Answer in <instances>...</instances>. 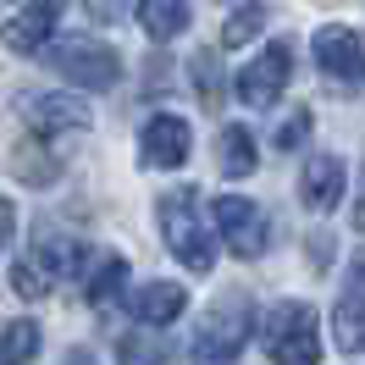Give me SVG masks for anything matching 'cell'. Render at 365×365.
Here are the masks:
<instances>
[{"instance_id": "52a82bcc", "label": "cell", "mask_w": 365, "mask_h": 365, "mask_svg": "<svg viewBox=\"0 0 365 365\" xmlns=\"http://www.w3.org/2000/svg\"><path fill=\"white\" fill-rule=\"evenodd\" d=\"M194 155V133H188V122L172 111H160L144 122V133H138V160L144 166H160V172H172L182 160Z\"/></svg>"}, {"instance_id": "44dd1931", "label": "cell", "mask_w": 365, "mask_h": 365, "mask_svg": "<svg viewBox=\"0 0 365 365\" xmlns=\"http://www.w3.org/2000/svg\"><path fill=\"white\" fill-rule=\"evenodd\" d=\"M188 67H194V83H200V100H205L210 111H216V106H222V61H216V50H200V56H194Z\"/></svg>"}, {"instance_id": "e0dca14e", "label": "cell", "mask_w": 365, "mask_h": 365, "mask_svg": "<svg viewBox=\"0 0 365 365\" xmlns=\"http://www.w3.org/2000/svg\"><path fill=\"white\" fill-rule=\"evenodd\" d=\"M83 282H89V288H83V294H89V304H100V310H106V304H111V299H122V288H128V260H122V255H106V260H100Z\"/></svg>"}, {"instance_id": "7c38bea8", "label": "cell", "mask_w": 365, "mask_h": 365, "mask_svg": "<svg viewBox=\"0 0 365 365\" xmlns=\"http://www.w3.org/2000/svg\"><path fill=\"white\" fill-rule=\"evenodd\" d=\"M299 200L310 210H332L343 200V160L338 155H310L304 178H299Z\"/></svg>"}, {"instance_id": "603a6c76", "label": "cell", "mask_w": 365, "mask_h": 365, "mask_svg": "<svg viewBox=\"0 0 365 365\" xmlns=\"http://www.w3.org/2000/svg\"><path fill=\"white\" fill-rule=\"evenodd\" d=\"M310 122H316L310 111H294L288 122H282V133H277V150H294V144H304V133H310Z\"/></svg>"}, {"instance_id": "5bb4252c", "label": "cell", "mask_w": 365, "mask_h": 365, "mask_svg": "<svg viewBox=\"0 0 365 365\" xmlns=\"http://www.w3.org/2000/svg\"><path fill=\"white\" fill-rule=\"evenodd\" d=\"M216 160H222V178H250L255 166H260V155H255V133L250 128H238V122H227L222 128V138H216Z\"/></svg>"}, {"instance_id": "d4e9b609", "label": "cell", "mask_w": 365, "mask_h": 365, "mask_svg": "<svg viewBox=\"0 0 365 365\" xmlns=\"http://www.w3.org/2000/svg\"><path fill=\"white\" fill-rule=\"evenodd\" d=\"M304 255H310V266H327V260H332V232H316Z\"/></svg>"}, {"instance_id": "6da1fadb", "label": "cell", "mask_w": 365, "mask_h": 365, "mask_svg": "<svg viewBox=\"0 0 365 365\" xmlns=\"http://www.w3.org/2000/svg\"><path fill=\"white\" fill-rule=\"evenodd\" d=\"M160 238H166V250L178 255L188 272H210L216 266V238H210L205 216H200V188H172V194H160Z\"/></svg>"}, {"instance_id": "5b68a950", "label": "cell", "mask_w": 365, "mask_h": 365, "mask_svg": "<svg viewBox=\"0 0 365 365\" xmlns=\"http://www.w3.org/2000/svg\"><path fill=\"white\" fill-rule=\"evenodd\" d=\"M288 78H294V45H288V39H272L250 67L238 72V100L255 106V111H272L277 100H282V89H288Z\"/></svg>"}, {"instance_id": "9a60e30c", "label": "cell", "mask_w": 365, "mask_h": 365, "mask_svg": "<svg viewBox=\"0 0 365 365\" xmlns=\"http://www.w3.org/2000/svg\"><path fill=\"white\" fill-rule=\"evenodd\" d=\"M34 255H39V266H45L50 277H72L78 266H83V250H78V238H61V232H39L34 238Z\"/></svg>"}, {"instance_id": "8fae6325", "label": "cell", "mask_w": 365, "mask_h": 365, "mask_svg": "<svg viewBox=\"0 0 365 365\" xmlns=\"http://www.w3.org/2000/svg\"><path fill=\"white\" fill-rule=\"evenodd\" d=\"M128 304H133V316L144 327H172L182 316V304H188V288L182 282H144V288H133Z\"/></svg>"}, {"instance_id": "9c48e42d", "label": "cell", "mask_w": 365, "mask_h": 365, "mask_svg": "<svg viewBox=\"0 0 365 365\" xmlns=\"http://www.w3.org/2000/svg\"><path fill=\"white\" fill-rule=\"evenodd\" d=\"M316 67L327 78H338V83H360L365 78V45L354 28H321L316 34Z\"/></svg>"}, {"instance_id": "30bf717a", "label": "cell", "mask_w": 365, "mask_h": 365, "mask_svg": "<svg viewBox=\"0 0 365 365\" xmlns=\"http://www.w3.org/2000/svg\"><path fill=\"white\" fill-rule=\"evenodd\" d=\"M61 11H67V0H28L23 11L6 23V50H17V56H39L50 45V34L61 23Z\"/></svg>"}, {"instance_id": "2e32d148", "label": "cell", "mask_w": 365, "mask_h": 365, "mask_svg": "<svg viewBox=\"0 0 365 365\" xmlns=\"http://www.w3.org/2000/svg\"><path fill=\"white\" fill-rule=\"evenodd\" d=\"M332 338H338L343 354H360L365 349V299L360 294L338 299V310H332Z\"/></svg>"}, {"instance_id": "277c9868", "label": "cell", "mask_w": 365, "mask_h": 365, "mask_svg": "<svg viewBox=\"0 0 365 365\" xmlns=\"http://www.w3.org/2000/svg\"><path fill=\"white\" fill-rule=\"evenodd\" d=\"M250 327H255V316H250V299H244V294L216 299V304L205 310L200 338H194V354H200V360H238Z\"/></svg>"}, {"instance_id": "ba28073f", "label": "cell", "mask_w": 365, "mask_h": 365, "mask_svg": "<svg viewBox=\"0 0 365 365\" xmlns=\"http://www.w3.org/2000/svg\"><path fill=\"white\" fill-rule=\"evenodd\" d=\"M17 111L28 116L34 133H45V138L50 133H83V128H89V106L72 100V94H23Z\"/></svg>"}, {"instance_id": "7402d4cb", "label": "cell", "mask_w": 365, "mask_h": 365, "mask_svg": "<svg viewBox=\"0 0 365 365\" xmlns=\"http://www.w3.org/2000/svg\"><path fill=\"white\" fill-rule=\"evenodd\" d=\"M45 272H34V266H11V294L17 299H45Z\"/></svg>"}, {"instance_id": "4fadbf2b", "label": "cell", "mask_w": 365, "mask_h": 365, "mask_svg": "<svg viewBox=\"0 0 365 365\" xmlns=\"http://www.w3.org/2000/svg\"><path fill=\"white\" fill-rule=\"evenodd\" d=\"M188 23H194L188 0H138V28H144L155 45H166V39L188 34Z\"/></svg>"}, {"instance_id": "d6986e66", "label": "cell", "mask_w": 365, "mask_h": 365, "mask_svg": "<svg viewBox=\"0 0 365 365\" xmlns=\"http://www.w3.org/2000/svg\"><path fill=\"white\" fill-rule=\"evenodd\" d=\"M11 172L23 182H56V155H45V144H34V138H23L17 150H11Z\"/></svg>"}, {"instance_id": "cb8c5ba5", "label": "cell", "mask_w": 365, "mask_h": 365, "mask_svg": "<svg viewBox=\"0 0 365 365\" xmlns=\"http://www.w3.org/2000/svg\"><path fill=\"white\" fill-rule=\"evenodd\" d=\"M83 6H89L100 23H122L128 17V0H83Z\"/></svg>"}, {"instance_id": "ffe728a7", "label": "cell", "mask_w": 365, "mask_h": 365, "mask_svg": "<svg viewBox=\"0 0 365 365\" xmlns=\"http://www.w3.org/2000/svg\"><path fill=\"white\" fill-rule=\"evenodd\" d=\"M260 23H266V6H260V0H250V6H238V11H232V23L222 28V45H227V50L250 45L255 34H260Z\"/></svg>"}, {"instance_id": "7a4b0ae2", "label": "cell", "mask_w": 365, "mask_h": 365, "mask_svg": "<svg viewBox=\"0 0 365 365\" xmlns=\"http://www.w3.org/2000/svg\"><path fill=\"white\" fill-rule=\"evenodd\" d=\"M260 338H266V354L282 365H316L321 360V338H316V310L299 304V299H282L266 310L260 321Z\"/></svg>"}, {"instance_id": "8992f818", "label": "cell", "mask_w": 365, "mask_h": 365, "mask_svg": "<svg viewBox=\"0 0 365 365\" xmlns=\"http://www.w3.org/2000/svg\"><path fill=\"white\" fill-rule=\"evenodd\" d=\"M216 227H222V244L232 255H244V260L266 255V244H272V216L255 200H244V194H222L216 200Z\"/></svg>"}, {"instance_id": "3957f363", "label": "cell", "mask_w": 365, "mask_h": 365, "mask_svg": "<svg viewBox=\"0 0 365 365\" xmlns=\"http://www.w3.org/2000/svg\"><path fill=\"white\" fill-rule=\"evenodd\" d=\"M45 61L78 89H111L122 78V56L100 39H61L56 50H45Z\"/></svg>"}, {"instance_id": "484cf974", "label": "cell", "mask_w": 365, "mask_h": 365, "mask_svg": "<svg viewBox=\"0 0 365 365\" xmlns=\"http://www.w3.org/2000/svg\"><path fill=\"white\" fill-rule=\"evenodd\" d=\"M11 227H17V210H11V200H0V250L11 244Z\"/></svg>"}, {"instance_id": "ac0fdd59", "label": "cell", "mask_w": 365, "mask_h": 365, "mask_svg": "<svg viewBox=\"0 0 365 365\" xmlns=\"http://www.w3.org/2000/svg\"><path fill=\"white\" fill-rule=\"evenodd\" d=\"M39 354V321H6L0 327V360H11V365H23Z\"/></svg>"}]
</instances>
